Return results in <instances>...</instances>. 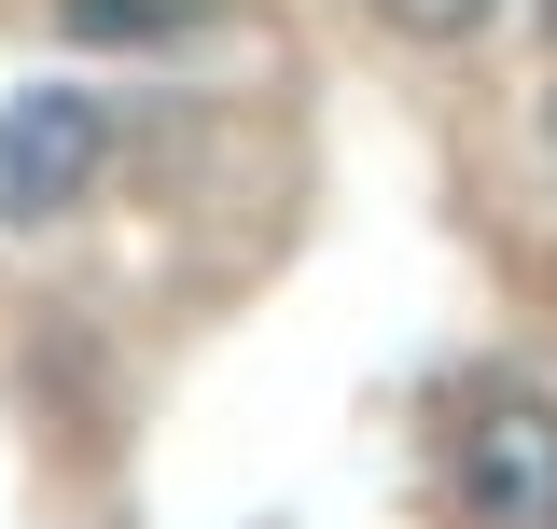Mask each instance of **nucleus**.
Returning <instances> with one entry per match:
<instances>
[{
	"instance_id": "nucleus-1",
	"label": "nucleus",
	"mask_w": 557,
	"mask_h": 529,
	"mask_svg": "<svg viewBox=\"0 0 557 529\" xmlns=\"http://www.w3.org/2000/svg\"><path fill=\"white\" fill-rule=\"evenodd\" d=\"M446 488L474 529H557V404L544 391H474L446 418Z\"/></svg>"
},
{
	"instance_id": "nucleus-2",
	"label": "nucleus",
	"mask_w": 557,
	"mask_h": 529,
	"mask_svg": "<svg viewBox=\"0 0 557 529\" xmlns=\"http://www.w3.org/2000/svg\"><path fill=\"white\" fill-rule=\"evenodd\" d=\"M112 168V98L98 84H28L0 112V223H70Z\"/></svg>"
},
{
	"instance_id": "nucleus-3",
	"label": "nucleus",
	"mask_w": 557,
	"mask_h": 529,
	"mask_svg": "<svg viewBox=\"0 0 557 529\" xmlns=\"http://www.w3.org/2000/svg\"><path fill=\"white\" fill-rule=\"evenodd\" d=\"M196 0H70V42H182Z\"/></svg>"
},
{
	"instance_id": "nucleus-4",
	"label": "nucleus",
	"mask_w": 557,
	"mask_h": 529,
	"mask_svg": "<svg viewBox=\"0 0 557 529\" xmlns=\"http://www.w3.org/2000/svg\"><path fill=\"white\" fill-rule=\"evenodd\" d=\"M376 14H391L405 42H474V28L502 14V0H376Z\"/></svg>"
},
{
	"instance_id": "nucleus-5",
	"label": "nucleus",
	"mask_w": 557,
	"mask_h": 529,
	"mask_svg": "<svg viewBox=\"0 0 557 529\" xmlns=\"http://www.w3.org/2000/svg\"><path fill=\"white\" fill-rule=\"evenodd\" d=\"M544 28H557V0H544Z\"/></svg>"
}]
</instances>
